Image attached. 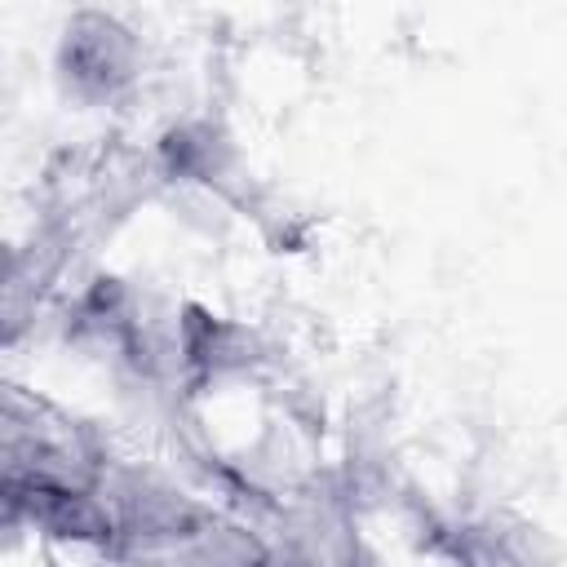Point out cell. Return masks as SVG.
<instances>
[{
  "label": "cell",
  "mask_w": 567,
  "mask_h": 567,
  "mask_svg": "<svg viewBox=\"0 0 567 567\" xmlns=\"http://www.w3.org/2000/svg\"><path fill=\"white\" fill-rule=\"evenodd\" d=\"M27 509H31V518H40V523H49L58 532H75V536H97L102 532V518L80 496H66V492L31 487L27 492Z\"/></svg>",
  "instance_id": "6da1fadb"
}]
</instances>
